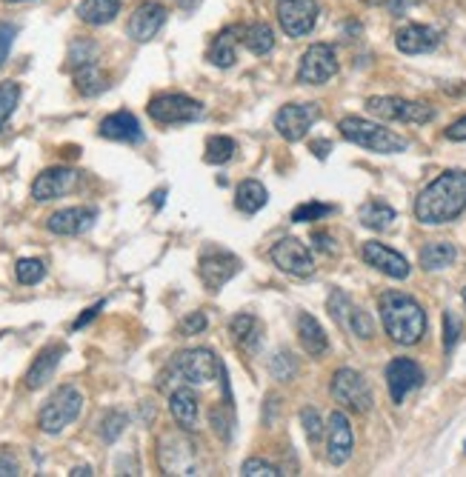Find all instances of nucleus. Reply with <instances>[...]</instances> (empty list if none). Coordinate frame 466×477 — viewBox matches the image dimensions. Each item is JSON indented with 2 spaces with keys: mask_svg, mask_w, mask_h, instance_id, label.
Segmentation results:
<instances>
[{
  "mask_svg": "<svg viewBox=\"0 0 466 477\" xmlns=\"http://www.w3.org/2000/svg\"><path fill=\"white\" fill-rule=\"evenodd\" d=\"M301 423H304V432H306V441L309 443H318L320 441V434H323V420H320V415H318V409H312V406H306V409H301Z\"/></svg>",
  "mask_w": 466,
  "mask_h": 477,
  "instance_id": "44",
  "label": "nucleus"
},
{
  "mask_svg": "<svg viewBox=\"0 0 466 477\" xmlns=\"http://www.w3.org/2000/svg\"><path fill=\"white\" fill-rule=\"evenodd\" d=\"M121 15V0H81L77 18L86 26H107Z\"/></svg>",
  "mask_w": 466,
  "mask_h": 477,
  "instance_id": "31",
  "label": "nucleus"
},
{
  "mask_svg": "<svg viewBox=\"0 0 466 477\" xmlns=\"http://www.w3.org/2000/svg\"><path fill=\"white\" fill-rule=\"evenodd\" d=\"M206 329V315L203 312H192V315H186L184 320H180V334H201Z\"/></svg>",
  "mask_w": 466,
  "mask_h": 477,
  "instance_id": "47",
  "label": "nucleus"
},
{
  "mask_svg": "<svg viewBox=\"0 0 466 477\" xmlns=\"http://www.w3.org/2000/svg\"><path fill=\"white\" fill-rule=\"evenodd\" d=\"M209 423L224 443H232V434H235V409H232V403L224 401V406H215L209 411Z\"/></svg>",
  "mask_w": 466,
  "mask_h": 477,
  "instance_id": "37",
  "label": "nucleus"
},
{
  "mask_svg": "<svg viewBox=\"0 0 466 477\" xmlns=\"http://www.w3.org/2000/svg\"><path fill=\"white\" fill-rule=\"evenodd\" d=\"M98 135L107 140H118V144H140V140H144V129H140L132 112L121 109V112L107 114V118L100 121Z\"/></svg>",
  "mask_w": 466,
  "mask_h": 477,
  "instance_id": "24",
  "label": "nucleus"
},
{
  "mask_svg": "<svg viewBox=\"0 0 466 477\" xmlns=\"http://www.w3.org/2000/svg\"><path fill=\"white\" fill-rule=\"evenodd\" d=\"M170 411L175 423L184 432L198 429V415H201V406H198V395L189 389V386H178V389L170 392Z\"/></svg>",
  "mask_w": 466,
  "mask_h": 477,
  "instance_id": "26",
  "label": "nucleus"
},
{
  "mask_svg": "<svg viewBox=\"0 0 466 477\" xmlns=\"http://www.w3.org/2000/svg\"><path fill=\"white\" fill-rule=\"evenodd\" d=\"M83 395L77 386H60V389L43 403L41 415H37V426L46 434H60L63 429L81 418Z\"/></svg>",
  "mask_w": 466,
  "mask_h": 477,
  "instance_id": "5",
  "label": "nucleus"
},
{
  "mask_svg": "<svg viewBox=\"0 0 466 477\" xmlns=\"http://www.w3.org/2000/svg\"><path fill=\"white\" fill-rule=\"evenodd\" d=\"M95 221H98L95 206H69V209H58L55 215H49L46 229L60 238H77L92 229Z\"/></svg>",
  "mask_w": 466,
  "mask_h": 477,
  "instance_id": "22",
  "label": "nucleus"
},
{
  "mask_svg": "<svg viewBox=\"0 0 466 477\" xmlns=\"http://www.w3.org/2000/svg\"><path fill=\"white\" fill-rule=\"evenodd\" d=\"M320 121V106L318 103H287L280 106L275 114V132L289 140V144H297L309 135V129Z\"/></svg>",
  "mask_w": 466,
  "mask_h": 477,
  "instance_id": "12",
  "label": "nucleus"
},
{
  "mask_svg": "<svg viewBox=\"0 0 466 477\" xmlns=\"http://www.w3.org/2000/svg\"><path fill=\"white\" fill-rule=\"evenodd\" d=\"M15 278L23 286H35L46 278V263L37 261V257H23V261L15 263Z\"/></svg>",
  "mask_w": 466,
  "mask_h": 477,
  "instance_id": "40",
  "label": "nucleus"
},
{
  "mask_svg": "<svg viewBox=\"0 0 466 477\" xmlns=\"http://www.w3.org/2000/svg\"><path fill=\"white\" fill-rule=\"evenodd\" d=\"M455 257H458L455 243L432 240V243H426V246L421 249L418 263H421L423 272H441V269H449L452 263H455Z\"/></svg>",
  "mask_w": 466,
  "mask_h": 477,
  "instance_id": "30",
  "label": "nucleus"
},
{
  "mask_svg": "<svg viewBox=\"0 0 466 477\" xmlns=\"http://www.w3.org/2000/svg\"><path fill=\"white\" fill-rule=\"evenodd\" d=\"M466 212V172L446 169L415 198V221L423 226H446Z\"/></svg>",
  "mask_w": 466,
  "mask_h": 477,
  "instance_id": "1",
  "label": "nucleus"
},
{
  "mask_svg": "<svg viewBox=\"0 0 466 477\" xmlns=\"http://www.w3.org/2000/svg\"><path fill=\"white\" fill-rule=\"evenodd\" d=\"M297 371H301V366H297V360L292 352H275L269 357V375L275 378L278 383H292L297 378Z\"/></svg>",
  "mask_w": 466,
  "mask_h": 477,
  "instance_id": "36",
  "label": "nucleus"
},
{
  "mask_svg": "<svg viewBox=\"0 0 466 477\" xmlns=\"http://www.w3.org/2000/svg\"><path fill=\"white\" fill-rule=\"evenodd\" d=\"M338 74V51L332 43H312L301 55L297 66V83L304 86H323Z\"/></svg>",
  "mask_w": 466,
  "mask_h": 477,
  "instance_id": "10",
  "label": "nucleus"
},
{
  "mask_svg": "<svg viewBox=\"0 0 466 477\" xmlns=\"http://www.w3.org/2000/svg\"><path fill=\"white\" fill-rule=\"evenodd\" d=\"M461 298H463V306H466V289L461 292Z\"/></svg>",
  "mask_w": 466,
  "mask_h": 477,
  "instance_id": "59",
  "label": "nucleus"
},
{
  "mask_svg": "<svg viewBox=\"0 0 466 477\" xmlns=\"http://www.w3.org/2000/svg\"><path fill=\"white\" fill-rule=\"evenodd\" d=\"M441 32L430 23H404L395 32V49L400 55H430L441 46Z\"/></svg>",
  "mask_w": 466,
  "mask_h": 477,
  "instance_id": "18",
  "label": "nucleus"
},
{
  "mask_svg": "<svg viewBox=\"0 0 466 477\" xmlns=\"http://www.w3.org/2000/svg\"><path fill=\"white\" fill-rule=\"evenodd\" d=\"M241 272V261L226 249H206L198 261V278L206 292H221Z\"/></svg>",
  "mask_w": 466,
  "mask_h": 477,
  "instance_id": "14",
  "label": "nucleus"
},
{
  "mask_svg": "<svg viewBox=\"0 0 466 477\" xmlns=\"http://www.w3.org/2000/svg\"><path fill=\"white\" fill-rule=\"evenodd\" d=\"M103 306H107V303H103V301H100V303H95V306H89V309H86V312H83L81 317H77V320H75V324H72V329L77 332V329H83V326H89V324H92V320H95V317L100 315V309H103Z\"/></svg>",
  "mask_w": 466,
  "mask_h": 477,
  "instance_id": "52",
  "label": "nucleus"
},
{
  "mask_svg": "<svg viewBox=\"0 0 466 477\" xmlns=\"http://www.w3.org/2000/svg\"><path fill=\"white\" fill-rule=\"evenodd\" d=\"M217 369H221V360L215 357L212 349H186V352H178L170 366L161 371L158 380L166 378H175L178 383L184 386H203V383H212L217 378Z\"/></svg>",
  "mask_w": 466,
  "mask_h": 477,
  "instance_id": "4",
  "label": "nucleus"
},
{
  "mask_svg": "<svg viewBox=\"0 0 466 477\" xmlns=\"http://www.w3.org/2000/svg\"><path fill=\"white\" fill-rule=\"evenodd\" d=\"M266 200H269V192L261 180L255 177H246L235 192V206L243 215H257L266 206Z\"/></svg>",
  "mask_w": 466,
  "mask_h": 477,
  "instance_id": "33",
  "label": "nucleus"
},
{
  "mask_svg": "<svg viewBox=\"0 0 466 477\" xmlns=\"http://www.w3.org/2000/svg\"><path fill=\"white\" fill-rule=\"evenodd\" d=\"M15 474H20V463L12 452L0 449V477H15Z\"/></svg>",
  "mask_w": 466,
  "mask_h": 477,
  "instance_id": "48",
  "label": "nucleus"
},
{
  "mask_svg": "<svg viewBox=\"0 0 466 477\" xmlns=\"http://www.w3.org/2000/svg\"><path fill=\"white\" fill-rule=\"evenodd\" d=\"M6 6H20V4H32V0H4Z\"/></svg>",
  "mask_w": 466,
  "mask_h": 477,
  "instance_id": "57",
  "label": "nucleus"
},
{
  "mask_svg": "<svg viewBox=\"0 0 466 477\" xmlns=\"http://www.w3.org/2000/svg\"><path fill=\"white\" fill-rule=\"evenodd\" d=\"M72 81H75V89L81 92L83 98H98L109 89V77L103 74L100 63L92 60V63H83V66L72 69Z\"/></svg>",
  "mask_w": 466,
  "mask_h": 477,
  "instance_id": "29",
  "label": "nucleus"
},
{
  "mask_svg": "<svg viewBox=\"0 0 466 477\" xmlns=\"http://www.w3.org/2000/svg\"><path fill=\"white\" fill-rule=\"evenodd\" d=\"M166 18H170V12H166L161 0H144V4L132 12V18H129L126 35L132 37L135 43H149L152 37H158V32L163 29Z\"/></svg>",
  "mask_w": 466,
  "mask_h": 477,
  "instance_id": "17",
  "label": "nucleus"
},
{
  "mask_svg": "<svg viewBox=\"0 0 466 477\" xmlns=\"http://www.w3.org/2000/svg\"><path fill=\"white\" fill-rule=\"evenodd\" d=\"M463 449H466V443H463Z\"/></svg>",
  "mask_w": 466,
  "mask_h": 477,
  "instance_id": "60",
  "label": "nucleus"
},
{
  "mask_svg": "<svg viewBox=\"0 0 466 477\" xmlns=\"http://www.w3.org/2000/svg\"><path fill=\"white\" fill-rule=\"evenodd\" d=\"M395 217H398V212L383 200H367L358 212V221L372 231H386L395 223Z\"/></svg>",
  "mask_w": 466,
  "mask_h": 477,
  "instance_id": "34",
  "label": "nucleus"
},
{
  "mask_svg": "<svg viewBox=\"0 0 466 477\" xmlns=\"http://www.w3.org/2000/svg\"><path fill=\"white\" fill-rule=\"evenodd\" d=\"M421 0H386V9H390L392 18H404L409 9H415Z\"/></svg>",
  "mask_w": 466,
  "mask_h": 477,
  "instance_id": "51",
  "label": "nucleus"
},
{
  "mask_svg": "<svg viewBox=\"0 0 466 477\" xmlns=\"http://www.w3.org/2000/svg\"><path fill=\"white\" fill-rule=\"evenodd\" d=\"M327 309H329V315H332L335 324H338L341 329H346V332H352L355 338L369 340L372 334H375L372 317H369L360 306H355L352 298H349L346 292L335 289V292L329 294V298H327Z\"/></svg>",
  "mask_w": 466,
  "mask_h": 477,
  "instance_id": "13",
  "label": "nucleus"
},
{
  "mask_svg": "<svg viewBox=\"0 0 466 477\" xmlns=\"http://www.w3.org/2000/svg\"><path fill=\"white\" fill-rule=\"evenodd\" d=\"M344 140L349 144H355L367 152H375V154H400L409 149V140L400 137L392 129H386L375 121H367V118H358V114H349V118H341L338 123Z\"/></svg>",
  "mask_w": 466,
  "mask_h": 477,
  "instance_id": "3",
  "label": "nucleus"
},
{
  "mask_svg": "<svg viewBox=\"0 0 466 477\" xmlns=\"http://www.w3.org/2000/svg\"><path fill=\"white\" fill-rule=\"evenodd\" d=\"M367 112L381 121H395V123H432L435 121V106L423 100H407L398 95H375L367 100Z\"/></svg>",
  "mask_w": 466,
  "mask_h": 477,
  "instance_id": "6",
  "label": "nucleus"
},
{
  "mask_svg": "<svg viewBox=\"0 0 466 477\" xmlns=\"http://www.w3.org/2000/svg\"><path fill=\"white\" fill-rule=\"evenodd\" d=\"M72 477H77V474H83V477H89V474H95L92 469H89V466H75L72 472H69Z\"/></svg>",
  "mask_w": 466,
  "mask_h": 477,
  "instance_id": "56",
  "label": "nucleus"
},
{
  "mask_svg": "<svg viewBox=\"0 0 466 477\" xmlns=\"http://www.w3.org/2000/svg\"><path fill=\"white\" fill-rule=\"evenodd\" d=\"M126 423H129V418L123 415V411H118V409H109L107 415L100 418V423H98V432H100V441L103 443H115L118 437L123 434V429H126Z\"/></svg>",
  "mask_w": 466,
  "mask_h": 477,
  "instance_id": "39",
  "label": "nucleus"
},
{
  "mask_svg": "<svg viewBox=\"0 0 466 477\" xmlns=\"http://www.w3.org/2000/svg\"><path fill=\"white\" fill-rule=\"evenodd\" d=\"M229 332H232V338H235V343L241 346V349L249 352V355H255L257 346H261V340H264V324L249 312H241V315L232 317Z\"/></svg>",
  "mask_w": 466,
  "mask_h": 477,
  "instance_id": "28",
  "label": "nucleus"
},
{
  "mask_svg": "<svg viewBox=\"0 0 466 477\" xmlns=\"http://www.w3.org/2000/svg\"><path fill=\"white\" fill-rule=\"evenodd\" d=\"M383 378H386V389H390L392 403L400 406L412 392L423 386V369L412 357H395L390 360V366H386Z\"/></svg>",
  "mask_w": 466,
  "mask_h": 477,
  "instance_id": "15",
  "label": "nucleus"
},
{
  "mask_svg": "<svg viewBox=\"0 0 466 477\" xmlns=\"http://www.w3.org/2000/svg\"><path fill=\"white\" fill-rule=\"evenodd\" d=\"M241 474L243 477H280V474H287V472H280L275 463H269V460L249 457V460H243Z\"/></svg>",
  "mask_w": 466,
  "mask_h": 477,
  "instance_id": "43",
  "label": "nucleus"
},
{
  "mask_svg": "<svg viewBox=\"0 0 466 477\" xmlns=\"http://www.w3.org/2000/svg\"><path fill=\"white\" fill-rule=\"evenodd\" d=\"M77 180H81V172H77V169H69V166H51V169H46V172H41L35 177L32 198L37 203L63 198L77 186Z\"/></svg>",
  "mask_w": 466,
  "mask_h": 477,
  "instance_id": "21",
  "label": "nucleus"
},
{
  "mask_svg": "<svg viewBox=\"0 0 466 477\" xmlns=\"http://www.w3.org/2000/svg\"><path fill=\"white\" fill-rule=\"evenodd\" d=\"M444 137L452 140V144H466V114H463V118H458L455 123H449V126H446Z\"/></svg>",
  "mask_w": 466,
  "mask_h": 477,
  "instance_id": "49",
  "label": "nucleus"
},
{
  "mask_svg": "<svg viewBox=\"0 0 466 477\" xmlns=\"http://www.w3.org/2000/svg\"><path fill=\"white\" fill-rule=\"evenodd\" d=\"M18 37V26L15 23H0V66L6 63L9 51H12V43H15Z\"/></svg>",
  "mask_w": 466,
  "mask_h": 477,
  "instance_id": "46",
  "label": "nucleus"
},
{
  "mask_svg": "<svg viewBox=\"0 0 466 477\" xmlns=\"http://www.w3.org/2000/svg\"><path fill=\"white\" fill-rule=\"evenodd\" d=\"M360 257L367 261V266L378 269L381 275L392 278V280H407L409 272H412V266H409L407 257L400 254V252H395V249H390L381 240H367L364 249H360Z\"/></svg>",
  "mask_w": 466,
  "mask_h": 477,
  "instance_id": "19",
  "label": "nucleus"
},
{
  "mask_svg": "<svg viewBox=\"0 0 466 477\" xmlns=\"http://www.w3.org/2000/svg\"><path fill=\"white\" fill-rule=\"evenodd\" d=\"M18 103H20V86L15 81L0 83V129H4L12 114H15Z\"/></svg>",
  "mask_w": 466,
  "mask_h": 477,
  "instance_id": "41",
  "label": "nucleus"
},
{
  "mask_svg": "<svg viewBox=\"0 0 466 477\" xmlns=\"http://www.w3.org/2000/svg\"><path fill=\"white\" fill-rule=\"evenodd\" d=\"M458 338H461V320L455 317V312H444V352L449 355L452 349L458 346Z\"/></svg>",
  "mask_w": 466,
  "mask_h": 477,
  "instance_id": "45",
  "label": "nucleus"
},
{
  "mask_svg": "<svg viewBox=\"0 0 466 477\" xmlns=\"http://www.w3.org/2000/svg\"><path fill=\"white\" fill-rule=\"evenodd\" d=\"M364 4H369V6H378V4H383V0H364Z\"/></svg>",
  "mask_w": 466,
  "mask_h": 477,
  "instance_id": "58",
  "label": "nucleus"
},
{
  "mask_svg": "<svg viewBox=\"0 0 466 477\" xmlns=\"http://www.w3.org/2000/svg\"><path fill=\"white\" fill-rule=\"evenodd\" d=\"M163 198H166V189H158V192H154V195H152L154 209H161V206H163Z\"/></svg>",
  "mask_w": 466,
  "mask_h": 477,
  "instance_id": "55",
  "label": "nucleus"
},
{
  "mask_svg": "<svg viewBox=\"0 0 466 477\" xmlns=\"http://www.w3.org/2000/svg\"><path fill=\"white\" fill-rule=\"evenodd\" d=\"M63 355H67V346H63V343L46 346V349L32 360L29 371H26V378H23L26 389H32V392L43 389V386H46L51 378H55V371H58V366H60Z\"/></svg>",
  "mask_w": 466,
  "mask_h": 477,
  "instance_id": "23",
  "label": "nucleus"
},
{
  "mask_svg": "<svg viewBox=\"0 0 466 477\" xmlns=\"http://www.w3.org/2000/svg\"><path fill=\"white\" fill-rule=\"evenodd\" d=\"M335 212V206L329 203H318V200H309V203H301L297 209L292 212V223H309V221H320V217H327Z\"/></svg>",
  "mask_w": 466,
  "mask_h": 477,
  "instance_id": "42",
  "label": "nucleus"
},
{
  "mask_svg": "<svg viewBox=\"0 0 466 477\" xmlns=\"http://www.w3.org/2000/svg\"><path fill=\"white\" fill-rule=\"evenodd\" d=\"M158 463L163 474H198L195 443L180 432H166L158 441Z\"/></svg>",
  "mask_w": 466,
  "mask_h": 477,
  "instance_id": "9",
  "label": "nucleus"
},
{
  "mask_svg": "<svg viewBox=\"0 0 466 477\" xmlns=\"http://www.w3.org/2000/svg\"><path fill=\"white\" fill-rule=\"evenodd\" d=\"M98 43L95 41H89V37H77V41L69 43V51H67V69H77V66H83V63H92L98 60Z\"/></svg>",
  "mask_w": 466,
  "mask_h": 477,
  "instance_id": "38",
  "label": "nucleus"
},
{
  "mask_svg": "<svg viewBox=\"0 0 466 477\" xmlns=\"http://www.w3.org/2000/svg\"><path fill=\"white\" fill-rule=\"evenodd\" d=\"M329 140H315V144H312V152H315V158L318 160H327L329 158Z\"/></svg>",
  "mask_w": 466,
  "mask_h": 477,
  "instance_id": "53",
  "label": "nucleus"
},
{
  "mask_svg": "<svg viewBox=\"0 0 466 477\" xmlns=\"http://www.w3.org/2000/svg\"><path fill=\"white\" fill-rule=\"evenodd\" d=\"M241 26H226V29H221L215 37L209 49H206V60L212 63V66L217 69H232L238 60V41H241Z\"/></svg>",
  "mask_w": 466,
  "mask_h": 477,
  "instance_id": "25",
  "label": "nucleus"
},
{
  "mask_svg": "<svg viewBox=\"0 0 466 477\" xmlns=\"http://www.w3.org/2000/svg\"><path fill=\"white\" fill-rule=\"evenodd\" d=\"M235 140L226 137V135H212L206 140V152H203V160L209 166H221V163H229L232 154H235Z\"/></svg>",
  "mask_w": 466,
  "mask_h": 477,
  "instance_id": "35",
  "label": "nucleus"
},
{
  "mask_svg": "<svg viewBox=\"0 0 466 477\" xmlns=\"http://www.w3.org/2000/svg\"><path fill=\"white\" fill-rule=\"evenodd\" d=\"M275 15H278V26L283 29V35L306 37L312 35V29L318 26L320 6L318 0H278Z\"/></svg>",
  "mask_w": 466,
  "mask_h": 477,
  "instance_id": "11",
  "label": "nucleus"
},
{
  "mask_svg": "<svg viewBox=\"0 0 466 477\" xmlns=\"http://www.w3.org/2000/svg\"><path fill=\"white\" fill-rule=\"evenodd\" d=\"M241 41H243L246 49L252 51V55L264 58V55H269L272 49H275V32H272L269 23L255 20V23H246L241 29Z\"/></svg>",
  "mask_w": 466,
  "mask_h": 477,
  "instance_id": "32",
  "label": "nucleus"
},
{
  "mask_svg": "<svg viewBox=\"0 0 466 477\" xmlns=\"http://www.w3.org/2000/svg\"><path fill=\"white\" fill-rule=\"evenodd\" d=\"M149 118L161 126H178V123H192V121H201L203 118V103L189 98V95H180V92H163V95H154L149 100Z\"/></svg>",
  "mask_w": 466,
  "mask_h": 477,
  "instance_id": "8",
  "label": "nucleus"
},
{
  "mask_svg": "<svg viewBox=\"0 0 466 477\" xmlns=\"http://www.w3.org/2000/svg\"><path fill=\"white\" fill-rule=\"evenodd\" d=\"M312 246L323 254H332L335 252V238L329 231H312Z\"/></svg>",
  "mask_w": 466,
  "mask_h": 477,
  "instance_id": "50",
  "label": "nucleus"
},
{
  "mask_svg": "<svg viewBox=\"0 0 466 477\" xmlns=\"http://www.w3.org/2000/svg\"><path fill=\"white\" fill-rule=\"evenodd\" d=\"M378 312L383 332L398 346H418L426 334V312L423 306L407 292H383L378 298Z\"/></svg>",
  "mask_w": 466,
  "mask_h": 477,
  "instance_id": "2",
  "label": "nucleus"
},
{
  "mask_svg": "<svg viewBox=\"0 0 466 477\" xmlns=\"http://www.w3.org/2000/svg\"><path fill=\"white\" fill-rule=\"evenodd\" d=\"M175 4H178V9H184V12H192V9H195V6L201 4V0H175Z\"/></svg>",
  "mask_w": 466,
  "mask_h": 477,
  "instance_id": "54",
  "label": "nucleus"
},
{
  "mask_svg": "<svg viewBox=\"0 0 466 477\" xmlns=\"http://www.w3.org/2000/svg\"><path fill=\"white\" fill-rule=\"evenodd\" d=\"M295 326H297V340H301L306 355H312V357L327 355L329 338H327V332H323V326L318 324L312 315H309V312H297V324Z\"/></svg>",
  "mask_w": 466,
  "mask_h": 477,
  "instance_id": "27",
  "label": "nucleus"
},
{
  "mask_svg": "<svg viewBox=\"0 0 466 477\" xmlns=\"http://www.w3.org/2000/svg\"><path fill=\"white\" fill-rule=\"evenodd\" d=\"M269 257L280 272H289L295 278H309L315 272L312 252L306 249V243L295 240V238H280L275 246L269 249Z\"/></svg>",
  "mask_w": 466,
  "mask_h": 477,
  "instance_id": "16",
  "label": "nucleus"
},
{
  "mask_svg": "<svg viewBox=\"0 0 466 477\" xmlns=\"http://www.w3.org/2000/svg\"><path fill=\"white\" fill-rule=\"evenodd\" d=\"M329 395L341 409L355 411V415H367V411L372 409V403H375L367 378L360 375V371H355V369H338V371H335L332 383H329Z\"/></svg>",
  "mask_w": 466,
  "mask_h": 477,
  "instance_id": "7",
  "label": "nucleus"
},
{
  "mask_svg": "<svg viewBox=\"0 0 466 477\" xmlns=\"http://www.w3.org/2000/svg\"><path fill=\"white\" fill-rule=\"evenodd\" d=\"M352 449H355L352 423H349L344 411H332L327 420V463L344 466V463L352 457Z\"/></svg>",
  "mask_w": 466,
  "mask_h": 477,
  "instance_id": "20",
  "label": "nucleus"
}]
</instances>
